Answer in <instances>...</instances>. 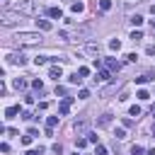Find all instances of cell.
<instances>
[{
	"mask_svg": "<svg viewBox=\"0 0 155 155\" xmlns=\"http://www.w3.org/2000/svg\"><path fill=\"white\" fill-rule=\"evenodd\" d=\"M12 41L19 44V46H34V44H41L44 36H41L39 31H19V34L12 36Z\"/></svg>",
	"mask_w": 155,
	"mask_h": 155,
	"instance_id": "1",
	"label": "cell"
},
{
	"mask_svg": "<svg viewBox=\"0 0 155 155\" xmlns=\"http://www.w3.org/2000/svg\"><path fill=\"white\" fill-rule=\"evenodd\" d=\"M68 80H70V82H73V85H80V82H82V78H80V75H78V73H75V75H70V78H68Z\"/></svg>",
	"mask_w": 155,
	"mask_h": 155,
	"instance_id": "25",
	"label": "cell"
},
{
	"mask_svg": "<svg viewBox=\"0 0 155 155\" xmlns=\"http://www.w3.org/2000/svg\"><path fill=\"white\" fill-rule=\"evenodd\" d=\"M111 121H114L111 114H102V116L97 119V126H99V128H107V126H111Z\"/></svg>",
	"mask_w": 155,
	"mask_h": 155,
	"instance_id": "4",
	"label": "cell"
},
{
	"mask_svg": "<svg viewBox=\"0 0 155 155\" xmlns=\"http://www.w3.org/2000/svg\"><path fill=\"white\" fill-rule=\"evenodd\" d=\"M70 104H73V97H65V99L58 104V114H63V116H65V114H68V109H70Z\"/></svg>",
	"mask_w": 155,
	"mask_h": 155,
	"instance_id": "5",
	"label": "cell"
},
{
	"mask_svg": "<svg viewBox=\"0 0 155 155\" xmlns=\"http://www.w3.org/2000/svg\"><path fill=\"white\" fill-rule=\"evenodd\" d=\"M104 63H107V68H109V70H119V68H121V65H119V63H116L114 58H107Z\"/></svg>",
	"mask_w": 155,
	"mask_h": 155,
	"instance_id": "16",
	"label": "cell"
},
{
	"mask_svg": "<svg viewBox=\"0 0 155 155\" xmlns=\"http://www.w3.org/2000/svg\"><path fill=\"white\" fill-rule=\"evenodd\" d=\"M27 155H44V148H34V150H29Z\"/></svg>",
	"mask_w": 155,
	"mask_h": 155,
	"instance_id": "35",
	"label": "cell"
},
{
	"mask_svg": "<svg viewBox=\"0 0 155 155\" xmlns=\"http://www.w3.org/2000/svg\"><path fill=\"white\" fill-rule=\"evenodd\" d=\"M131 155H143V145H133L131 148Z\"/></svg>",
	"mask_w": 155,
	"mask_h": 155,
	"instance_id": "27",
	"label": "cell"
},
{
	"mask_svg": "<svg viewBox=\"0 0 155 155\" xmlns=\"http://www.w3.org/2000/svg\"><path fill=\"white\" fill-rule=\"evenodd\" d=\"M153 133H155V131H153Z\"/></svg>",
	"mask_w": 155,
	"mask_h": 155,
	"instance_id": "47",
	"label": "cell"
},
{
	"mask_svg": "<svg viewBox=\"0 0 155 155\" xmlns=\"http://www.w3.org/2000/svg\"><path fill=\"white\" fill-rule=\"evenodd\" d=\"M31 85H34V90H39V92H41V90H44V82H41V80H34V82H31Z\"/></svg>",
	"mask_w": 155,
	"mask_h": 155,
	"instance_id": "31",
	"label": "cell"
},
{
	"mask_svg": "<svg viewBox=\"0 0 155 155\" xmlns=\"http://www.w3.org/2000/svg\"><path fill=\"white\" fill-rule=\"evenodd\" d=\"M51 150H53L56 155H61V153H63V148H61V143H53V145H51Z\"/></svg>",
	"mask_w": 155,
	"mask_h": 155,
	"instance_id": "29",
	"label": "cell"
},
{
	"mask_svg": "<svg viewBox=\"0 0 155 155\" xmlns=\"http://www.w3.org/2000/svg\"><path fill=\"white\" fill-rule=\"evenodd\" d=\"M85 51H87V53H92V56H99V44L87 41V44H85Z\"/></svg>",
	"mask_w": 155,
	"mask_h": 155,
	"instance_id": "7",
	"label": "cell"
},
{
	"mask_svg": "<svg viewBox=\"0 0 155 155\" xmlns=\"http://www.w3.org/2000/svg\"><path fill=\"white\" fill-rule=\"evenodd\" d=\"M109 48H111V51H119V48H121L119 39H111V41H109Z\"/></svg>",
	"mask_w": 155,
	"mask_h": 155,
	"instance_id": "20",
	"label": "cell"
},
{
	"mask_svg": "<svg viewBox=\"0 0 155 155\" xmlns=\"http://www.w3.org/2000/svg\"><path fill=\"white\" fill-rule=\"evenodd\" d=\"M131 39H133V41H140L143 34H140V31H131Z\"/></svg>",
	"mask_w": 155,
	"mask_h": 155,
	"instance_id": "30",
	"label": "cell"
},
{
	"mask_svg": "<svg viewBox=\"0 0 155 155\" xmlns=\"http://www.w3.org/2000/svg\"><path fill=\"white\" fill-rule=\"evenodd\" d=\"M133 126V119H124V128H131Z\"/></svg>",
	"mask_w": 155,
	"mask_h": 155,
	"instance_id": "39",
	"label": "cell"
},
{
	"mask_svg": "<svg viewBox=\"0 0 155 155\" xmlns=\"http://www.w3.org/2000/svg\"><path fill=\"white\" fill-rule=\"evenodd\" d=\"M0 2H2V5H7V2H10V0H0Z\"/></svg>",
	"mask_w": 155,
	"mask_h": 155,
	"instance_id": "44",
	"label": "cell"
},
{
	"mask_svg": "<svg viewBox=\"0 0 155 155\" xmlns=\"http://www.w3.org/2000/svg\"><path fill=\"white\" fill-rule=\"evenodd\" d=\"M128 114H131V116H140V107H138V104H133V107L128 109Z\"/></svg>",
	"mask_w": 155,
	"mask_h": 155,
	"instance_id": "21",
	"label": "cell"
},
{
	"mask_svg": "<svg viewBox=\"0 0 155 155\" xmlns=\"http://www.w3.org/2000/svg\"><path fill=\"white\" fill-rule=\"evenodd\" d=\"M73 128H75V133H85L87 131V119H78L73 124Z\"/></svg>",
	"mask_w": 155,
	"mask_h": 155,
	"instance_id": "6",
	"label": "cell"
},
{
	"mask_svg": "<svg viewBox=\"0 0 155 155\" xmlns=\"http://www.w3.org/2000/svg\"><path fill=\"white\" fill-rule=\"evenodd\" d=\"M31 138H34V136H29V133H27V136H22V143H24V145H29V143H31Z\"/></svg>",
	"mask_w": 155,
	"mask_h": 155,
	"instance_id": "36",
	"label": "cell"
},
{
	"mask_svg": "<svg viewBox=\"0 0 155 155\" xmlns=\"http://www.w3.org/2000/svg\"><path fill=\"white\" fill-rule=\"evenodd\" d=\"M87 140L90 143H97V133H87Z\"/></svg>",
	"mask_w": 155,
	"mask_h": 155,
	"instance_id": "40",
	"label": "cell"
},
{
	"mask_svg": "<svg viewBox=\"0 0 155 155\" xmlns=\"http://www.w3.org/2000/svg\"><path fill=\"white\" fill-rule=\"evenodd\" d=\"M48 78H53V80L63 78V70H61V65H51V68H48Z\"/></svg>",
	"mask_w": 155,
	"mask_h": 155,
	"instance_id": "9",
	"label": "cell"
},
{
	"mask_svg": "<svg viewBox=\"0 0 155 155\" xmlns=\"http://www.w3.org/2000/svg\"><path fill=\"white\" fill-rule=\"evenodd\" d=\"M22 119H24V121H31V119H34V114H29V111H24V114H22Z\"/></svg>",
	"mask_w": 155,
	"mask_h": 155,
	"instance_id": "38",
	"label": "cell"
},
{
	"mask_svg": "<svg viewBox=\"0 0 155 155\" xmlns=\"http://www.w3.org/2000/svg\"><path fill=\"white\" fill-rule=\"evenodd\" d=\"M75 145H78V148H85V145H87V138H78Z\"/></svg>",
	"mask_w": 155,
	"mask_h": 155,
	"instance_id": "34",
	"label": "cell"
},
{
	"mask_svg": "<svg viewBox=\"0 0 155 155\" xmlns=\"http://www.w3.org/2000/svg\"><path fill=\"white\" fill-rule=\"evenodd\" d=\"M12 87H15V90H27V80H24V78H15V80H12Z\"/></svg>",
	"mask_w": 155,
	"mask_h": 155,
	"instance_id": "12",
	"label": "cell"
},
{
	"mask_svg": "<svg viewBox=\"0 0 155 155\" xmlns=\"http://www.w3.org/2000/svg\"><path fill=\"white\" fill-rule=\"evenodd\" d=\"M148 155H155V148H150V150H148Z\"/></svg>",
	"mask_w": 155,
	"mask_h": 155,
	"instance_id": "43",
	"label": "cell"
},
{
	"mask_svg": "<svg viewBox=\"0 0 155 155\" xmlns=\"http://www.w3.org/2000/svg\"><path fill=\"white\" fill-rule=\"evenodd\" d=\"M150 12H153V15H155V5H153V7H150Z\"/></svg>",
	"mask_w": 155,
	"mask_h": 155,
	"instance_id": "45",
	"label": "cell"
},
{
	"mask_svg": "<svg viewBox=\"0 0 155 155\" xmlns=\"http://www.w3.org/2000/svg\"><path fill=\"white\" fill-rule=\"evenodd\" d=\"M17 12H22V15H34V12H36V0H22V2L17 5Z\"/></svg>",
	"mask_w": 155,
	"mask_h": 155,
	"instance_id": "3",
	"label": "cell"
},
{
	"mask_svg": "<svg viewBox=\"0 0 155 155\" xmlns=\"http://www.w3.org/2000/svg\"><path fill=\"white\" fill-rule=\"evenodd\" d=\"M70 7H73V12H75V15H78V12H82V10H85V5H82V2H73V5H70Z\"/></svg>",
	"mask_w": 155,
	"mask_h": 155,
	"instance_id": "19",
	"label": "cell"
},
{
	"mask_svg": "<svg viewBox=\"0 0 155 155\" xmlns=\"http://www.w3.org/2000/svg\"><path fill=\"white\" fill-rule=\"evenodd\" d=\"M46 12H48V17H53V19H61V17H63V10H61V7H56V5H53V7H48Z\"/></svg>",
	"mask_w": 155,
	"mask_h": 155,
	"instance_id": "10",
	"label": "cell"
},
{
	"mask_svg": "<svg viewBox=\"0 0 155 155\" xmlns=\"http://www.w3.org/2000/svg\"><path fill=\"white\" fill-rule=\"evenodd\" d=\"M34 63H36V65H44V63H48V61H46V56H36Z\"/></svg>",
	"mask_w": 155,
	"mask_h": 155,
	"instance_id": "28",
	"label": "cell"
},
{
	"mask_svg": "<svg viewBox=\"0 0 155 155\" xmlns=\"http://www.w3.org/2000/svg\"><path fill=\"white\" fill-rule=\"evenodd\" d=\"M128 99V90H121V94H119V102H126Z\"/></svg>",
	"mask_w": 155,
	"mask_h": 155,
	"instance_id": "33",
	"label": "cell"
},
{
	"mask_svg": "<svg viewBox=\"0 0 155 155\" xmlns=\"http://www.w3.org/2000/svg\"><path fill=\"white\" fill-rule=\"evenodd\" d=\"M7 61H10V63H15V65H24V63H27V58H24L22 53H12Z\"/></svg>",
	"mask_w": 155,
	"mask_h": 155,
	"instance_id": "8",
	"label": "cell"
},
{
	"mask_svg": "<svg viewBox=\"0 0 155 155\" xmlns=\"http://www.w3.org/2000/svg\"><path fill=\"white\" fill-rule=\"evenodd\" d=\"M36 27H39L41 31H48V29H51V22H48V19H36Z\"/></svg>",
	"mask_w": 155,
	"mask_h": 155,
	"instance_id": "13",
	"label": "cell"
},
{
	"mask_svg": "<svg viewBox=\"0 0 155 155\" xmlns=\"http://www.w3.org/2000/svg\"><path fill=\"white\" fill-rule=\"evenodd\" d=\"M109 78H111V75H109V70H99V73H97V78H94V82H109Z\"/></svg>",
	"mask_w": 155,
	"mask_h": 155,
	"instance_id": "11",
	"label": "cell"
},
{
	"mask_svg": "<svg viewBox=\"0 0 155 155\" xmlns=\"http://www.w3.org/2000/svg\"><path fill=\"white\" fill-rule=\"evenodd\" d=\"M17 114H19V107H7V109H5V116H7V119H15Z\"/></svg>",
	"mask_w": 155,
	"mask_h": 155,
	"instance_id": "14",
	"label": "cell"
},
{
	"mask_svg": "<svg viewBox=\"0 0 155 155\" xmlns=\"http://www.w3.org/2000/svg\"><path fill=\"white\" fill-rule=\"evenodd\" d=\"M78 97H80V99H87V97H90V92H87V90H80V94H78Z\"/></svg>",
	"mask_w": 155,
	"mask_h": 155,
	"instance_id": "37",
	"label": "cell"
},
{
	"mask_svg": "<svg viewBox=\"0 0 155 155\" xmlns=\"http://www.w3.org/2000/svg\"><path fill=\"white\" fill-rule=\"evenodd\" d=\"M109 7H111V2H109V0H102V2H99V10H102V12H107Z\"/></svg>",
	"mask_w": 155,
	"mask_h": 155,
	"instance_id": "23",
	"label": "cell"
},
{
	"mask_svg": "<svg viewBox=\"0 0 155 155\" xmlns=\"http://www.w3.org/2000/svg\"><path fill=\"white\" fill-rule=\"evenodd\" d=\"M114 138L124 140V138H126V131H124V128H116V131H114Z\"/></svg>",
	"mask_w": 155,
	"mask_h": 155,
	"instance_id": "22",
	"label": "cell"
},
{
	"mask_svg": "<svg viewBox=\"0 0 155 155\" xmlns=\"http://www.w3.org/2000/svg\"><path fill=\"white\" fill-rule=\"evenodd\" d=\"M133 2H140V0H124V5H126V7H131Z\"/></svg>",
	"mask_w": 155,
	"mask_h": 155,
	"instance_id": "41",
	"label": "cell"
},
{
	"mask_svg": "<svg viewBox=\"0 0 155 155\" xmlns=\"http://www.w3.org/2000/svg\"><path fill=\"white\" fill-rule=\"evenodd\" d=\"M94 155H107V148H104V145H99V143H97V148H94Z\"/></svg>",
	"mask_w": 155,
	"mask_h": 155,
	"instance_id": "26",
	"label": "cell"
},
{
	"mask_svg": "<svg viewBox=\"0 0 155 155\" xmlns=\"http://www.w3.org/2000/svg\"><path fill=\"white\" fill-rule=\"evenodd\" d=\"M148 53H150V56H155V46H148Z\"/></svg>",
	"mask_w": 155,
	"mask_h": 155,
	"instance_id": "42",
	"label": "cell"
},
{
	"mask_svg": "<svg viewBox=\"0 0 155 155\" xmlns=\"http://www.w3.org/2000/svg\"><path fill=\"white\" fill-rule=\"evenodd\" d=\"M19 22H22V12H10V10L2 12V27H15Z\"/></svg>",
	"mask_w": 155,
	"mask_h": 155,
	"instance_id": "2",
	"label": "cell"
},
{
	"mask_svg": "<svg viewBox=\"0 0 155 155\" xmlns=\"http://www.w3.org/2000/svg\"><path fill=\"white\" fill-rule=\"evenodd\" d=\"M138 99H150V94L145 90H138Z\"/></svg>",
	"mask_w": 155,
	"mask_h": 155,
	"instance_id": "32",
	"label": "cell"
},
{
	"mask_svg": "<svg viewBox=\"0 0 155 155\" xmlns=\"http://www.w3.org/2000/svg\"><path fill=\"white\" fill-rule=\"evenodd\" d=\"M150 80H153V75L150 73H143L140 78H136V85H143V82H150Z\"/></svg>",
	"mask_w": 155,
	"mask_h": 155,
	"instance_id": "15",
	"label": "cell"
},
{
	"mask_svg": "<svg viewBox=\"0 0 155 155\" xmlns=\"http://www.w3.org/2000/svg\"><path fill=\"white\" fill-rule=\"evenodd\" d=\"M56 124H58V116H48V119H46V128H51V131H53V128H56Z\"/></svg>",
	"mask_w": 155,
	"mask_h": 155,
	"instance_id": "17",
	"label": "cell"
},
{
	"mask_svg": "<svg viewBox=\"0 0 155 155\" xmlns=\"http://www.w3.org/2000/svg\"><path fill=\"white\" fill-rule=\"evenodd\" d=\"M78 75H80V78H87V75H90V68H85V65L78 68Z\"/></svg>",
	"mask_w": 155,
	"mask_h": 155,
	"instance_id": "24",
	"label": "cell"
},
{
	"mask_svg": "<svg viewBox=\"0 0 155 155\" xmlns=\"http://www.w3.org/2000/svg\"><path fill=\"white\" fill-rule=\"evenodd\" d=\"M153 116H155V107H153Z\"/></svg>",
	"mask_w": 155,
	"mask_h": 155,
	"instance_id": "46",
	"label": "cell"
},
{
	"mask_svg": "<svg viewBox=\"0 0 155 155\" xmlns=\"http://www.w3.org/2000/svg\"><path fill=\"white\" fill-rule=\"evenodd\" d=\"M131 24H133V27H140V24H143V17H140V15H133V17H131Z\"/></svg>",
	"mask_w": 155,
	"mask_h": 155,
	"instance_id": "18",
	"label": "cell"
}]
</instances>
